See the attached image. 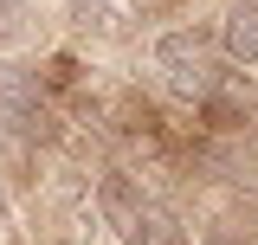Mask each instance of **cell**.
I'll return each mask as SVG.
<instances>
[{"instance_id": "1", "label": "cell", "mask_w": 258, "mask_h": 245, "mask_svg": "<svg viewBox=\"0 0 258 245\" xmlns=\"http://www.w3.org/2000/svg\"><path fill=\"white\" fill-rule=\"evenodd\" d=\"M155 71H161V84H168L174 97L200 103L220 65H213V45H207L194 26H174V32H161V39H155Z\"/></svg>"}, {"instance_id": "2", "label": "cell", "mask_w": 258, "mask_h": 245, "mask_svg": "<svg viewBox=\"0 0 258 245\" xmlns=\"http://www.w3.org/2000/svg\"><path fill=\"white\" fill-rule=\"evenodd\" d=\"M97 226H110L123 245H149V226H155V213H149L142 187L129 181L123 168H110V174L97 181Z\"/></svg>"}, {"instance_id": "3", "label": "cell", "mask_w": 258, "mask_h": 245, "mask_svg": "<svg viewBox=\"0 0 258 245\" xmlns=\"http://www.w3.org/2000/svg\"><path fill=\"white\" fill-rule=\"evenodd\" d=\"M0 122L7 129H39L45 122V78L13 58H0Z\"/></svg>"}, {"instance_id": "4", "label": "cell", "mask_w": 258, "mask_h": 245, "mask_svg": "<svg viewBox=\"0 0 258 245\" xmlns=\"http://www.w3.org/2000/svg\"><path fill=\"white\" fill-rule=\"evenodd\" d=\"M200 103H207L213 116H226V122H252L258 116V84L245 71H213V84H207Z\"/></svg>"}, {"instance_id": "5", "label": "cell", "mask_w": 258, "mask_h": 245, "mask_svg": "<svg viewBox=\"0 0 258 245\" xmlns=\"http://www.w3.org/2000/svg\"><path fill=\"white\" fill-rule=\"evenodd\" d=\"M220 45H226L232 65H258V0H232V7H226Z\"/></svg>"}, {"instance_id": "6", "label": "cell", "mask_w": 258, "mask_h": 245, "mask_svg": "<svg viewBox=\"0 0 258 245\" xmlns=\"http://www.w3.org/2000/svg\"><path fill=\"white\" fill-rule=\"evenodd\" d=\"M71 20L84 32H97V39H116V32H129L136 7L129 0H71Z\"/></svg>"}, {"instance_id": "7", "label": "cell", "mask_w": 258, "mask_h": 245, "mask_svg": "<svg viewBox=\"0 0 258 245\" xmlns=\"http://www.w3.org/2000/svg\"><path fill=\"white\" fill-rule=\"evenodd\" d=\"M32 20V0H0V39H20Z\"/></svg>"}, {"instance_id": "8", "label": "cell", "mask_w": 258, "mask_h": 245, "mask_svg": "<svg viewBox=\"0 0 258 245\" xmlns=\"http://www.w3.org/2000/svg\"><path fill=\"white\" fill-rule=\"evenodd\" d=\"M13 239V207H7V200H0V245Z\"/></svg>"}, {"instance_id": "9", "label": "cell", "mask_w": 258, "mask_h": 245, "mask_svg": "<svg viewBox=\"0 0 258 245\" xmlns=\"http://www.w3.org/2000/svg\"><path fill=\"white\" fill-rule=\"evenodd\" d=\"M207 245H245V239H226V232H213V239H207Z\"/></svg>"}]
</instances>
